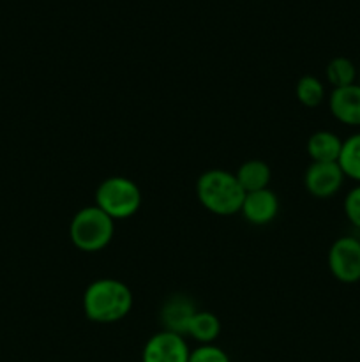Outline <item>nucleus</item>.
I'll return each instance as SVG.
<instances>
[{
    "label": "nucleus",
    "mask_w": 360,
    "mask_h": 362,
    "mask_svg": "<svg viewBox=\"0 0 360 362\" xmlns=\"http://www.w3.org/2000/svg\"><path fill=\"white\" fill-rule=\"evenodd\" d=\"M85 317L95 324H115L133 310V293L124 281L113 278H101L85 288Z\"/></svg>",
    "instance_id": "obj_1"
},
{
    "label": "nucleus",
    "mask_w": 360,
    "mask_h": 362,
    "mask_svg": "<svg viewBox=\"0 0 360 362\" xmlns=\"http://www.w3.org/2000/svg\"><path fill=\"white\" fill-rule=\"evenodd\" d=\"M196 194L208 212L222 218L239 214L246 197L235 173L222 168H212L201 173L196 182Z\"/></svg>",
    "instance_id": "obj_2"
},
{
    "label": "nucleus",
    "mask_w": 360,
    "mask_h": 362,
    "mask_svg": "<svg viewBox=\"0 0 360 362\" xmlns=\"http://www.w3.org/2000/svg\"><path fill=\"white\" fill-rule=\"evenodd\" d=\"M115 235V221L97 205L80 209L69 225V237L74 247L83 253L102 251Z\"/></svg>",
    "instance_id": "obj_3"
},
{
    "label": "nucleus",
    "mask_w": 360,
    "mask_h": 362,
    "mask_svg": "<svg viewBox=\"0 0 360 362\" xmlns=\"http://www.w3.org/2000/svg\"><path fill=\"white\" fill-rule=\"evenodd\" d=\"M113 221L129 219L140 211L141 191L134 180L127 177H108L95 189V204Z\"/></svg>",
    "instance_id": "obj_4"
},
{
    "label": "nucleus",
    "mask_w": 360,
    "mask_h": 362,
    "mask_svg": "<svg viewBox=\"0 0 360 362\" xmlns=\"http://www.w3.org/2000/svg\"><path fill=\"white\" fill-rule=\"evenodd\" d=\"M328 271L337 281L355 285L360 281V239L339 237L328 250Z\"/></svg>",
    "instance_id": "obj_5"
},
{
    "label": "nucleus",
    "mask_w": 360,
    "mask_h": 362,
    "mask_svg": "<svg viewBox=\"0 0 360 362\" xmlns=\"http://www.w3.org/2000/svg\"><path fill=\"white\" fill-rule=\"evenodd\" d=\"M189 356L191 349L184 336L159 331L145 343L141 362H189Z\"/></svg>",
    "instance_id": "obj_6"
},
{
    "label": "nucleus",
    "mask_w": 360,
    "mask_h": 362,
    "mask_svg": "<svg viewBox=\"0 0 360 362\" xmlns=\"http://www.w3.org/2000/svg\"><path fill=\"white\" fill-rule=\"evenodd\" d=\"M344 179L337 163H311L304 173V186L311 197L327 200L339 193Z\"/></svg>",
    "instance_id": "obj_7"
},
{
    "label": "nucleus",
    "mask_w": 360,
    "mask_h": 362,
    "mask_svg": "<svg viewBox=\"0 0 360 362\" xmlns=\"http://www.w3.org/2000/svg\"><path fill=\"white\" fill-rule=\"evenodd\" d=\"M240 214L244 216L247 223L251 225H268L274 221L279 214V198L270 187L253 193H246L242 202Z\"/></svg>",
    "instance_id": "obj_8"
},
{
    "label": "nucleus",
    "mask_w": 360,
    "mask_h": 362,
    "mask_svg": "<svg viewBox=\"0 0 360 362\" xmlns=\"http://www.w3.org/2000/svg\"><path fill=\"white\" fill-rule=\"evenodd\" d=\"M328 110L337 122L344 126H360V83L334 88L328 95Z\"/></svg>",
    "instance_id": "obj_9"
},
{
    "label": "nucleus",
    "mask_w": 360,
    "mask_h": 362,
    "mask_svg": "<svg viewBox=\"0 0 360 362\" xmlns=\"http://www.w3.org/2000/svg\"><path fill=\"white\" fill-rule=\"evenodd\" d=\"M196 311V304L189 297L175 293L166 300L161 310V324L164 327L162 331L187 336V327Z\"/></svg>",
    "instance_id": "obj_10"
},
{
    "label": "nucleus",
    "mask_w": 360,
    "mask_h": 362,
    "mask_svg": "<svg viewBox=\"0 0 360 362\" xmlns=\"http://www.w3.org/2000/svg\"><path fill=\"white\" fill-rule=\"evenodd\" d=\"M342 140L332 131H316L307 140V154L311 163H337Z\"/></svg>",
    "instance_id": "obj_11"
},
{
    "label": "nucleus",
    "mask_w": 360,
    "mask_h": 362,
    "mask_svg": "<svg viewBox=\"0 0 360 362\" xmlns=\"http://www.w3.org/2000/svg\"><path fill=\"white\" fill-rule=\"evenodd\" d=\"M235 177L242 186L244 193H253V191L267 189L272 179V172L270 166L261 159H249L239 166Z\"/></svg>",
    "instance_id": "obj_12"
},
{
    "label": "nucleus",
    "mask_w": 360,
    "mask_h": 362,
    "mask_svg": "<svg viewBox=\"0 0 360 362\" xmlns=\"http://www.w3.org/2000/svg\"><path fill=\"white\" fill-rule=\"evenodd\" d=\"M221 334V320L212 311H200L191 318L187 336L196 339L200 345H212Z\"/></svg>",
    "instance_id": "obj_13"
},
{
    "label": "nucleus",
    "mask_w": 360,
    "mask_h": 362,
    "mask_svg": "<svg viewBox=\"0 0 360 362\" xmlns=\"http://www.w3.org/2000/svg\"><path fill=\"white\" fill-rule=\"evenodd\" d=\"M337 165L341 166L346 179H352L360 184V133H355L342 140Z\"/></svg>",
    "instance_id": "obj_14"
},
{
    "label": "nucleus",
    "mask_w": 360,
    "mask_h": 362,
    "mask_svg": "<svg viewBox=\"0 0 360 362\" xmlns=\"http://www.w3.org/2000/svg\"><path fill=\"white\" fill-rule=\"evenodd\" d=\"M325 76L334 88L348 87V85L356 83V67L346 57H335L328 62Z\"/></svg>",
    "instance_id": "obj_15"
},
{
    "label": "nucleus",
    "mask_w": 360,
    "mask_h": 362,
    "mask_svg": "<svg viewBox=\"0 0 360 362\" xmlns=\"http://www.w3.org/2000/svg\"><path fill=\"white\" fill-rule=\"evenodd\" d=\"M296 99L300 101V105H304L306 108H316L323 103L325 99V87L316 76H302L299 80L295 87Z\"/></svg>",
    "instance_id": "obj_16"
},
{
    "label": "nucleus",
    "mask_w": 360,
    "mask_h": 362,
    "mask_svg": "<svg viewBox=\"0 0 360 362\" xmlns=\"http://www.w3.org/2000/svg\"><path fill=\"white\" fill-rule=\"evenodd\" d=\"M189 362H232L228 354L222 349L212 345H200L198 349L191 350Z\"/></svg>",
    "instance_id": "obj_17"
},
{
    "label": "nucleus",
    "mask_w": 360,
    "mask_h": 362,
    "mask_svg": "<svg viewBox=\"0 0 360 362\" xmlns=\"http://www.w3.org/2000/svg\"><path fill=\"white\" fill-rule=\"evenodd\" d=\"M342 209H344V216L355 228L360 230V184L346 193L344 202H342Z\"/></svg>",
    "instance_id": "obj_18"
}]
</instances>
